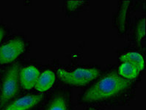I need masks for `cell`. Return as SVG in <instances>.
<instances>
[{
    "instance_id": "cell-3",
    "label": "cell",
    "mask_w": 146,
    "mask_h": 110,
    "mask_svg": "<svg viewBox=\"0 0 146 110\" xmlns=\"http://www.w3.org/2000/svg\"><path fill=\"white\" fill-rule=\"evenodd\" d=\"M19 91V66L13 65L9 68L3 77L0 107H4L16 96Z\"/></svg>"
},
{
    "instance_id": "cell-2",
    "label": "cell",
    "mask_w": 146,
    "mask_h": 110,
    "mask_svg": "<svg viewBox=\"0 0 146 110\" xmlns=\"http://www.w3.org/2000/svg\"><path fill=\"white\" fill-rule=\"evenodd\" d=\"M57 73L61 81L71 86L76 87L85 86L100 75V71L98 69L84 68H79L73 71L58 69Z\"/></svg>"
},
{
    "instance_id": "cell-13",
    "label": "cell",
    "mask_w": 146,
    "mask_h": 110,
    "mask_svg": "<svg viewBox=\"0 0 146 110\" xmlns=\"http://www.w3.org/2000/svg\"><path fill=\"white\" fill-rule=\"evenodd\" d=\"M84 3V1H68L67 7L69 11H74L78 9V7L82 5Z\"/></svg>"
},
{
    "instance_id": "cell-5",
    "label": "cell",
    "mask_w": 146,
    "mask_h": 110,
    "mask_svg": "<svg viewBox=\"0 0 146 110\" xmlns=\"http://www.w3.org/2000/svg\"><path fill=\"white\" fill-rule=\"evenodd\" d=\"M43 95H31L16 100L4 110H29L43 99Z\"/></svg>"
},
{
    "instance_id": "cell-7",
    "label": "cell",
    "mask_w": 146,
    "mask_h": 110,
    "mask_svg": "<svg viewBox=\"0 0 146 110\" xmlns=\"http://www.w3.org/2000/svg\"><path fill=\"white\" fill-rule=\"evenodd\" d=\"M55 79L56 77L53 71L50 70L43 71L41 74H40L35 87L39 92L47 91L53 86Z\"/></svg>"
},
{
    "instance_id": "cell-6",
    "label": "cell",
    "mask_w": 146,
    "mask_h": 110,
    "mask_svg": "<svg viewBox=\"0 0 146 110\" xmlns=\"http://www.w3.org/2000/svg\"><path fill=\"white\" fill-rule=\"evenodd\" d=\"M40 71L35 66H27L19 71V82L25 89H31L35 87L40 76Z\"/></svg>"
},
{
    "instance_id": "cell-8",
    "label": "cell",
    "mask_w": 146,
    "mask_h": 110,
    "mask_svg": "<svg viewBox=\"0 0 146 110\" xmlns=\"http://www.w3.org/2000/svg\"><path fill=\"white\" fill-rule=\"evenodd\" d=\"M120 62H128L136 67L140 72L145 67L144 58L140 54L135 52H130L121 55L120 57Z\"/></svg>"
},
{
    "instance_id": "cell-4",
    "label": "cell",
    "mask_w": 146,
    "mask_h": 110,
    "mask_svg": "<svg viewBox=\"0 0 146 110\" xmlns=\"http://www.w3.org/2000/svg\"><path fill=\"white\" fill-rule=\"evenodd\" d=\"M26 44L22 39L13 38L0 47V63L6 64L14 61L24 53Z\"/></svg>"
},
{
    "instance_id": "cell-11",
    "label": "cell",
    "mask_w": 146,
    "mask_h": 110,
    "mask_svg": "<svg viewBox=\"0 0 146 110\" xmlns=\"http://www.w3.org/2000/svg\"><path fill=\"white\" fill-rule=\"evenodd\" d=\"M129 3L130 2L128 1L123 2L122 6L120 9V12L118 13V16H117V23H118L120 29H121L122 31H124V28H125V16H126V11H127Z\"/></svg>"
},
{
    "instance_id": "cell-12",
    "label": "cell",
    "mask_w": 146,
    "mask_h": 110,
    "mask_svg": "<svg viewBox=\"0 0 146 110\" xmlns=\"http://www.w3.org/2000/svg\"><path fill=\"white\" fill-rule=\"evenodd\" d=\"M145 35V19L143 18L138 21L136 29V39L138 42L141 41Z\"/></svg>"
},
{
    "instance_id": "cell-14",
    "label": "cell",
    "mask_w": 146,
    "mask_h": 110,
    "mask_svg": "<svg viewBox=\"0 0 146 110\" xmlns=\"http://www.w3.org/2000/svg\"><path fill=\"white\" fill-rule=\"evenodd\" d=\"M5 29L2 27H0V43L2 42V39H3L4 36H5Z\"/></svg>"
},
{
    "instance_id": "cell-1",
    "label": "cell",
    "mask_w": 146,
    "mask_h": 110,
    "mask_svg": "<svg viewBox=\"0 0 146 110\" xmlns=\"http://www.w3.org/2000/svg\"><path fill=\"white\" fill-rule=\"evenodd\" d=\"M131 83V80L124 79L117 73H109L87 89L82 100L84 102H93L109 99L127 89Z\"/></svg>"
},
{
    "instance_id": "cell-10",
    "label": "cell",
    "mask_w": 146,
    "mask_h": 110,
    "mask_svg": "<svg viewBox=\"0 0 146 110\" xmlns=\"http://www.w3.org/2000/svg\"><path fill=\"white\" fill-rule=\"evenodd\" d=\"M47 110H68L67 102L62 96L55 97L49 103Z\"/></svg>"
},
{
    "instance_id": "cell-9",
    "label": "cell",
    "mask_w": 146,
    "mask_h": 110,
    "mask_svg": "<svg viewBox=\"0 0 146 110\" xmlns=\"http://www.w3.org/2000/svg\"><path fill=\"white\" fill-rule=\"evenodd\" d=\"M139 71L133 65L128 62H123L119 67L118 74L125 79L132 80L139 76Z\"/></svg>"
},
{
    "instance_id": "cell-15",
    "label": "cell",
    "mask_w": 146,
    "mask_h": 110,
    "mask_svg": "<svg viewBox=\"0 0 146 110\" xmlns=\"http://www.w3.org/2000/svg\"><path fill=\"white\" fill-rule=\"evenodd\" d=\"M89 110H96V109H90Z\"/></svg>"
}]
</instances>
